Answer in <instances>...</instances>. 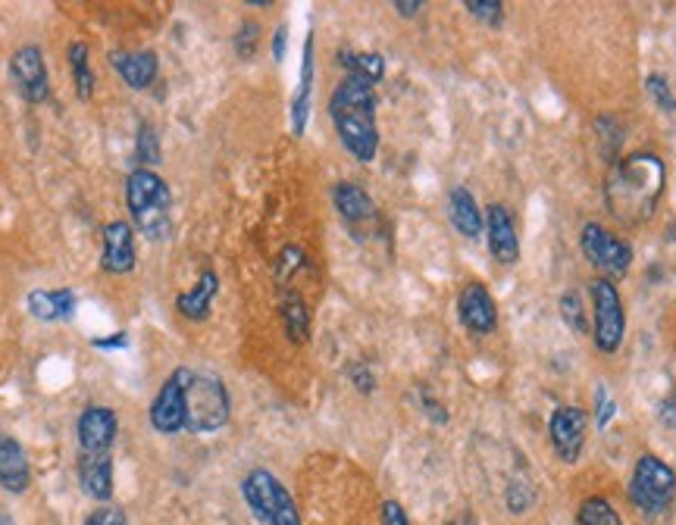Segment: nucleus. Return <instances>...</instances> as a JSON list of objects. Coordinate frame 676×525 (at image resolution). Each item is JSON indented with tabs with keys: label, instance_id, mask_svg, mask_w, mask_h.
Segmentation results:
<instances>
[{
	"label": "nucleus",
	"instance_id": "nucleus-1",
	"mask_svg": "<svg viewBox=\"0 0 676 525\" xmlns=\"http://www.w3.org/2000/svg\"><path fill=\"white\" fill-rule=\"evenodd\" d=\"M664 182H667V169H664L661 157L633 153L608 175V185H604L608 210L617 216L620 223H645L655 213Z\"/></svg>",
	"mask_w": 676,
	"mask_h": 525
},
{
	"label": "nucleus",
	"instance_id": "nucleus-2",
	"mask_svg": "<svg viewBox=\"0 0 676 525\" xmlns=\"http://www.w3.org/2000/svg\"><path fill=\"white\" fill-rule=\"evenodd\" d=\"M329 116L345 150L360 163H373L379 153L373 85L357 75H345L329 97Z\"/></svg>",
	"mask_w": 676,
	"mask_h": 525
},
{
	"label": "nucleus",
	"instance_id": "nucleus-3",
	"mask_svg": "<svg viewBox=\"0 0 676 525\" xmlns=\"http://www.w3.org/2000/svg\"><path fill=\"white\" fill-rule=\"evenodd\" d=\"M126 204L131 223L148 242H167L172 232V194L154 169L138 167L126 179Z\"/></svg>",
	"mask_w": 676,
	"mask_h": 525
},
{
	"label": "nucleus",
	"instance_id": "nucleus-4",
	"mask_svg": "<svg viewBox=\"0 0 676 525\" xmlns=\"http://www.w3.org/2000/svg\"><path fill=\"white\" fill-rule=\"evenodd\" d=\"M232 416V400L223 378L213 373H194L186 392V429L194 435L220 431Z\"/></svg>",
	"mask_w": 676,
	"mask_h": 525
},
{
	"label": "nucleus",
	"instance_id": "nucleus-5",
	"mask_svg": "<svg viewBox=\"0 0 676 525\" xmlns=\"http://www.w3.org/2000/svg\"><path fill=\"white\" fill-rule=\"evenodd\" d=\"M244 504L263 525H300L298 506L292 501L288 488L270 469H251L242 482Z\"/></svg>",
	"mask_w": 676,
	"mask_h": 525
},
{
	"label": "nucleus",
	"instance_id": "nucleus-6",
	"mask_svg": "<svg viewBox=\"0 0 676 525\" xmlns=\"http://www.w3.org/2000/svg\"><path fill=\"white\" fill-rule=\"evenodd\" d=\"M676 497V472L661 457L655 453H645L638 457L636 469H633V479H630V501L648 513L657 516L664 513L667 506L674 504Z\"/></svg>",
	"mask_w": 676,
	"mask_h": 525
},
{
	"label": "nucleus",
	"instance_id": "nucleus-7",
	"mask_svg": "<svg viewBox=\"0 0 676 525\" xmlns=\"http://www.w3.org/2000/svg\"><path fill=\"white\" fill-rule=\"evenodd\" d=\"M580 244H582V254H585V260L592 262V266H599L601 272H604V279H623L626 272H630V262H633V250H630V244L620 242L614 232H608L604 225L599 223H589L582 225V235H580Z\"/></svg>",
	"mask_w": 676,
	"mask_h": 525
},
{
	"label": "nucleus",
	"instance_id": "nucleus-8",
	"mask_svg": "<svg viewBox=\"0 0 676 525\" xmlns=\"http://www.w3.org/2000/svg\"><path fill=\"white\" fill-rule=\"evenodd\" d=\"M589 291H592V307H595V347L601 354H614L620 351L623 332H626V317H623L617 288L611 279H595L589 285Z\"/></svg>",
	"mask_w": 676,
	"mask_h": 525
},
{
	"label": "nucleus",
	"instance_id": "nucleus-9",
	"mask_svg": "<svg viewBox=\"0 0 676 525\" xmlns=\"http://www.w3.org/2000/svg\"><path fill=\"white\" fill-rule=\"evenodd\" d=\"M191 366H179L167 375V382L160 385V392L150 404V426L160 435H176L186 429V392L191 385Z\"/></svg>",
	"mask_w": 676,
	"mask_h": 525
},
{
	"label": "nucleus",
	"instance_id": "nucleus-10",
	"mask_svg": "<svg viewBox=\"0 0 676 525\" xmlns=\"http://www.w3.org/2000/svg\"><path fill=\"white\" fill-rule=\"evenodd\" d=\"M10 78H13L17 92L22 94V100L44 104L51 94V82H47V63H44L41 47H35V44L19 47L17 54L10 56Z\"/></svg>",
	"mask_w": 676,
	"mask_h": 525
},
{
	"label": "nucleus",
	"instance_id": "nucleus-11",
	"mask_svg": "<svg viewBox=\"0 0 676 525\" xmlns=\"http://www.w3.org/2000/svg\"><path fill=\"white\" fill-rule=\"evenodd\" d=\"M548 438H551V448L563 463H577L582 444H585V413L573 404L558 407L548 419Z\"/></svg>",
	"mask_w": 676,
	"mask_h": 525
},
{
	"label": "nucleus",
	"instance_id": "nucleus-12",
	"mask_svg": "<svg viewBox=\"0 0 676 525\" xmlns=\"http://www.w3.org/2000/svg\"><path fill=\"white\" fill-rule=\"evenodd\" d=\"M457 317H461V322H464V329H467L469 335H492V332H495V325H498V307H495V300L488 294L486 285L473 281V285H467V288L461 291V298H457Z\"/></svg>",
	"mask_w": 676,
	"mask_h": 525
},
{
	"label": "nucleus",
	"instance_id": "nucleus-13",
	"mask_svg": "<svg viewBox=\"0 0 676 525\" xmlns=\"http://www.w3.org/2000/svg\"><path fill=\"white\" fill-rule=\"evenodd\" d=\"M486 232H488V250L501 266H514L520 260V238H517V225L505 204H488L486 210Z\"/></svg>",
	"mask_w": 676,
	"mask_h": 525
},
{
	"label": "nucleus",
	"instance_id": "nucleus-14",
	"mask_svg": "<svg viewBox=\"0 0 676 525\" xmlns=\"http://www.w3.org/2000/svg\"><path fill=\"white\" fill-rule=\"evenodd\" d=\"M119 419L110 407H88L78 416V453H110Z\"/></svg>",
	"mask_w": 676,
	"mask_h": 525
},
{
	"label": "nucleus",
	"instance_id": "nucleus-15",
	"mask_svg": "<svg viewBox=\"0 0 676 525\" xmlns=\"http://www.w3.org/2000/svg\"><path fill=\"white\" fill-rule=\"evenodd\" d=\"M135 232L129 223L116 219V223L104 225V254H101V266L110 276H129L135 269Z\"/></svg>",
	"mask_w": 676,
	"mask_h": 525
},
{
	"label": "nucleus",
	"instance_id": "nucleus-16",
	"mask_svg": "<svg viewBox=\"0 0 676 525\" xmlns=\"http://www.w3.org/2000/svg\"><path fill=\"white\" fill-rule=\"evenodd\" d=\"M78 485L97 501L110 504L113 497V457L110 453H78Z\"/></svg>",
	"mask_w": 676,
	"mask_h": 525
},
{
	"label": "nucleus",
	"instance_id": "nucleus-17",
	"mask_svg": "<svg viewBox=\"0 0 676 525\" xmlns=\"http://www.w3.org/2000/svg\"><path fill=\"white\" fill-rule=\"evenodd\" d=\"M32 485L29 457L13 435H0V488L10 494H22Z\"/></svg>",
	"mask_w": 676,
	"mask_h": 525
},
{
	"label": "nucleus",
	"instance_id": "nucleus-18",
	"mask_svg": "<svg viewBox=\"0 0 676 525\" xmlns=\"http://www.w3.org/2000/svg\"><path fill=\"white\" fill-rule=\"evenodd\" d=\"M332 204H336L338 216L351 225V228L376 223V216H379L373 197L360 185H355V182H338V185L332 188Z\"/></svg>",
	"mask_w": 676,
	"mask_h": 525
},
{
	"label": "nucleus",
	"instance_id": "nucleus-19",
	"mask_svg": "<svg viewBox=\"0 0 676 525\" xmlns=\"http://www.w3.org/2000/svg\"><path fill=\"white\" fill-rule=\"evenodd\" d=\"M110 63L113 69L119 73V78L129 85V88H135V92H145V88H150L154 85V78H157V54L154 51H113L110 54Z\"/></svg>",
	"mask_w": 676,
	"mask_h": 525
},
{
	"label": "nucleus",
	"instance_id": "nucleus-20",
	"mask_svg": "<svg viewBox=\"0 0 676 525\" xmlns=\"http://www.w3.org/2000/svg\"><path fill=\"white\" fill-rule=\"evenodd\" d=\"M448 216L451 225H454L464 238H469V242H479V235L486 232V213L476 206V201H473V194H469L467 188H451Z\"/></svg>",
	"mask_w": 676,
	"mask_h": 525
},
{
	"label": "nucleus",
	"instance_id": "nucleus-21",
	"mask_svg": "<svg viewBox=\"0 0 676 525\" xmlns=\"http://www.w3.org/2000/svg\"><path fill=\"white\" fill-rule=\"evenodd\" d=\"M25 307L41 322H66L75 313V294L73 288H54V291L35 288V291H29Z\"/></svg>",
	"mask_w": 676,
	"mask_h": 525
},
{
	"label": "nucleus",
	"instance_id": "nucleus-22",
	"mask_svg": "<svg viewBox=\"0 0 676 525\" xmlns=\"http://www.w3.org/2000/svg\"><path fill=\"white\" fill-rule=\"evenodd\" d=\"M216 291H220V279H216L213 269H207L201 279L176 298L179 317L191 319V322H201V319L210 317V307H213V300H216Z\"/></svg>",
	"mask_w": 676,
	"mask_h": 525
},
{
	"label": "nucleus",
	"instance_id": "nucleus-23",
	"mask_svg": "<svg viewBox=\"0 0 676 525\" xmlns=\"http://www.w3.org/2000/svg\"><path fill=\"white\" fill-rule=\"evenodd\" d=\"M310 94H314V35L304 41V56H300V85L295 100H292V131L295 138L307 129V116H310Z\"/></svg>",
	"mask_w": 676,
	"mask_h": 525
},
{
	"label": "nucleus",
	"instance_id": "nucleus-24",
	"mask_svg": "<svg viewBox=\"0 0 676 525\" xmlns=\"http://www.w3.org/2000/svg\"><path fill=\"white\" fill-rule=\"evenodd\" d=\"M279 313L285 335L292 344H304L310 338V310L295 288H282L279 291Z\"/></svg>",
	"mask_w": 676,
	"mask_h": 525
},
{
	"label": "nucleus",
	"instance_id": "nucleus-25",
	"mask_svg": "<svg viewBox=\"0 0 676 525\" xmlns=\"http://www.w3.org/2000/svg\"><path fill=\"white\" fill-rule=\"evenodd\" d=\"M338 63H341V69H348V75H357V78H363V82H370V85L382 82V75H385V60L379 54L338 51Z\"/></svg>",
	"mask_w": 676,
	"mask_h": 525
},
{
	"label": "nucleus",
	"instance_id": "nucleus-26",
	"mask_svg": "<svg viewBox=\"0 0 676 525\" xmlns=\"http://www.w3.org/2000/svg\"><path fill=\"white\" fill-rule=\"evenodd\" d=\"M66 60H70V66H73L75 92H78L82 100H88L94 94V69L92 63H88V44H85V41H73L70 51H66Z\"/></svg>",
	"mask_w": 676,
	"mask_h": 525
},
{
	"label": "nucleus",
	"instance_id": "nucleus-27",
	"mask_svg": "<svg viewBox=\"0 0 676 525\" xmlns=\"http://www.w3.org/2000/svg\"><path fill=\"white\" fill-rule=\"evenodd\" d=\"M577 525H623L620 523V513L614 510L611 501L604 497H589L582 501L577 510Z\"/></svg>",
	"mask_w": 676,
	"mask_h": 525
},
{
	"label": "nucleus",
	"instance_id": "nucleus-28",
	"mask_svg": "<svg viewBox=\"0 0 676 525\" xmlns=\"http://www.w3.org/2000/svg\"><path fill=\"white\" fill-rule=\"evenodd\" d=\"M561 317L563 322L577 332V335H585L589 332V317H585V307H582L580 291L567 288L561 294Z\"/></svg>",
	"mask_w": 676,
	"mask_h": 525
},
{
	"label": "nucleus",
	"instance_id": "nucleus-29",
	"mask_svg": "<svg viewBox=\"0 0 676 525\" xmlns=\"http://www.w3.org/2000/svg\"><path fill=\"white\" fill-rule=\"evenodd\" d=\"M304 266H307L304 250H298V247H285V250L279 254V260H276V281H279L282 288H285L288 279H295Z\"/></svg>",
	"mask_w": 676,
	"mask_h": 525
},
{
	"label": "nucleus",
	"instance_id": "nucleus-30",
	"mask_svg": "<svg viewBox=\"0 0 676 525\" xmlns=\"http://www.w3.org/2000/svg\"><path fill=\"white\" fill-rule=\"evenodd\" d=\"M532 501H536V494H532V485H529V482H524V479H514V482L507 485L505 504L514 516L526 513V510L532 506Z\"/></svg>",
	"mask_w": 676,
	"mask_h": 525
},
{
	"label": "nucleus",
	"instance_id": "nucleus-31",
	"mask_svg": "<svg viewBox=\"0 0 676 525\" xmlns=\"http://www.w3.org/2000/svg\"><path fill=\"white\" fill-rule=\"evenodd\" d=\"M138 160L145 169L160 163V141H157L154 126H138Z\"/></svg>",
	"mask_w": 676,
	"mask_h": 525
},
{
	"label": "nucleus",
	"instance_id": "nucleus-32",
	"mask_svg": "<svg viewBox=\"0 0 676 525\" xmlns=\"http://www.w3.org/2000/svg\"><path fill=\"white\" fill-rule=\"evenodd\" d=\"M645 88H648L652 100H655L661 110L676 113V97L674 92H670V82H667L664 75H648V78H645Z\"/></svg>",
	"mask_w": 676,
	"mask_h": 525
},
{
	"label": "nucleus",
	"instance_id": "nucleus-33",
	"mask_svg": "<svg viewBox=\"0 0 676 525\" xmlns=\"http://www.w3.org/2000/svg\"><path fill=\"white\" fill-rule=\"evenodd\" d=\"M467 13H473L486 25H501L505 22V7L498 0H467Z\"/></svg>",
	"mask_w": 676,
	"mask_h": 525
},
{
	"label": "nucleus",
	"instance_id": "nucleus-34",
	"mask_svg": "<svg viewBox=\"0 0 676 525\" xmlns=\"http://www.w3.org/2000/svg\"><path fill=\"white\" fill-rule=\"evenodd\" d=\"M257 38H261V25L257 22H244L242 29H239V35H235V54L242 56V60H251V56L257 54Z\"/></svg>",
	"mask_w": 676,
	"mask_h": 525
},
{
	"label": "nucleus",
	"instance_id": "nucleus-35",
	"mask_svg": "<svg viewBox=\"0 0 676 525\" xmlns=\"http://www.w3.org/2000/svg\"><path fill=\"white\" fill-rule=\"evenodd\" d=\"M614 413H617L614 394L608 392L604 385H599V388H595V422H599V429H604V426L614 419Z\"/></svg>",
	"mask_w": 676,
	"mask_h": 525
},
{
	"label": "nucleus",
	"instance_id": "nucleus-36",
	"mask_svg": "<svg viewBox=\"0 0 676 525\" xmlns=\"http://www.w3.org/2000/svg\"><path fill=\"white\" fill-rule=\"evenodd\" d=\"M82 525H129L126 523V513L119 510V506H97V510H92L88 516H85V523Z\"/></svg>",
	"mask_w": 676,
	"mask_h": 525
},
{
	"label": "nucleus",
	"instance_id": "nucleus-37",
	"mask_svg": "<svg viewBox=\"0 0 676 525\" xmlns=\"http://www.w3.org/2000/svg\"><path fill=\"white\" fill-rule=\"evenodd\" d=\"M348 378H351L355 392H360V394L376 392V375L370 373V366H367V363H348Z\"/></svg>",
	"mask_w": 676,
	"mask_h": 525
},
{
	"label": "nucleus",
	"instance_id": "nucleus-38",
	"mask_svg": "<svg viewBox=\"0 0 676 525\" xmlns=\"http://www.w3.org/2000/svg\"><path fill=\"white\" fill-rule=\"evenodd\" d=\"M379 525H411V519H408L404 506L398 501H385L379 506Z\"/></svg>",
	"mask_w": 676,
	"mask_h": 525
},
{
	"label": "nucleus",
	"instance_id": "nucleus-39",
	"mask_svg": "<svg viewBox=\"0 0 676 525\" xmlns=\"http://www.w3.org/2000/svg\"><path fill=\"white\" fill-rule=\"evenodd\" d=\"M420 404H423V410L430 413V416L435 419V422H439V426H442V422H448V410H445L442 404H435L430 394H420Z\"/></svg>",
	"mask_w": 676,
	"mask_h": 525
},
{
	"label": "nucleus",
	"instance_id": "nucleus-40",
	"mask_svg": "<svg viewBox=\"0 0 676 525\" xmlns=\"http://www.w3.org/2000/svg\"><path fill=\"white\" fill-rule=\"evenodd\" d=\"M285 38H288V29L279 25V29H276V35H273V60H276V63L285 60Z\"/></svg>",
	"mask_w": 676,
	"mask_h": 525
},
{
	"label": "nucleus",
	"instance_id": "nucleus-41",
	"mask_svg": "<svg viewBox=\"0 0 676 525\" xmlns=\"http://www.w3.org/2000/svg\"><path fill=\"white\" fill-rule=\"evenodd\" d=\"M94 347H126L129 341L126 335H110V338H92Z\"/></svg>",
	"mask_w": 676,
	"mask_h": 525
},
{
	"label": "nucleus",
	"instance_id": "nucleus-42",
	"mask_svg": "<svg viewBox=\"0 0 676 525\" xmlns=\"http://www.w3.org/2000/svg\"><path fill=\"white\" fill-rule=\"evenodd\" d=\"M420 10H423V3H411V0H408V3H404V0H398V3H394V13H401V17H408V19L416 17Z\"/></svg>",
	"mask_w": 676,
	"mask_h": 525
},
{
	"label": "nucleus",
	"instance_id": "nucleus-43",
	"mask_svg": "<svg viewBox=\"0 0 676 525\" xmlns=\"http://www.w3.org/2000/svg\"><path fill=\"white\" fill-rule=\"evenodd\" d=\"M661 419H664L667 426H676V407H674V404H664V407H661Z\"/></svg>",
	"mask_w": 676,
	"mask_h": 525
},
{
	"label": "nucleus",
	"instance_id": "nucleus-44",
	"mask_svg": "<svg viewBox=\"0 0 676 525\" xmlns=\"http://www.w3.org/2000/svg\"><path fill=\"white\" fill-rule=\"evenodd\" d=\"M445 525H476V523H473V516H454V519Z\"/></svg>",
	"mask_w": 676,
	"mask_h": 525
},
{
	"label": "nucleus",
	"instance_id": "nucleus-45",
	"mask_svg": "<svg viewBox=\"0 0 676 525\" xmlns=\"http://www.w3.org/2000/svg\"><path fill=\"white\" fill-rule=\"evenodd\" d=\"M0 525H13V519H10L7 513H0Z\"/></svg>",
	"mask_w": 676,
	"mask_h": 525
}]
</instances>
